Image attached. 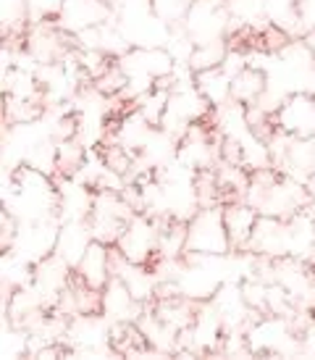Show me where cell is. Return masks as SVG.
I'll list each match as a JSON object with an SVG mask.
<instances>
[{"mask_svg":"<svg viewBox=\"0 0 315 360\" xmlns=\"http://www.w3.org/2000/svg\"><path fill=\"white\" fill-rule=\"evenodd\" d=\"M268 87V71L247 66L245 71H239L231 79V101L242 103V105H255L260 101V95Z\"/></svg>","mask_w":315,"mask_h":360,"instance_id":"obj_14","label":"cell"},{"mask_svg":"<svg viewBox=\"0 0 315 360\" xmlns=\"http://www.w3.org/2000/svg\"><path fill=\"white\" fill-rule=\"evenodd\" d=\"M139 313H142V302L131 297L124 279L113 276L103 287V316L108 321H137Z\"/></svg>","mask_w":315,"mask_h":360,"instance_id":"obj_11","label":"cell"},{"mask_svg":"<svg viewBox=\"0 0 315 360\" xmlns=\"http://www.w3.org/2000/svg\"><path fill=\"white\" fill-rule=\"evenodd\" d=\"M110 248L113 245H105V242L92 240V245L87 248L84 258L79 263L74 274L84 281L92 290H103L110 279H113V263H110Z\"/></svg>","mask_w":315,"mask_h":360,"instance_id":"obj_8","label":"cell"},{"mask_svg":"<svg viewBox=\"0 0 315 360\" xmlns=\"http://www.w3.org/2000/svg\"><path fill=\"white\" fill-rule=\"evenodd\" d=\"M158 240H160V224H158V219H153L148 213H137L127 224V229L121 231L116 248L131 263L150 266L158 258Z\"/></svg>","mask_w":315,"mask_h":360,"instance_id":"obj_2","label":"cell"},{"mask_svg":"<svg viewBox=\"0 0 315 360\" xmlns=\"http://www.w3.org/2000/svg\"><path fill=\"white\" fill-rule=\"evenodd\" d=\"M195 87L210 103V108H221V105H226L231 101V77L221 66L218 69L197 71Z\"/></svg>","mask_w":315,"mask_h":360,"instance_id":"obj_13","label":"cell"},{"mask_svg":"<svg viewBox=\"0 0 315 360\" xmlns=\"http://www.w3.org/2000/svg\"><path fill=\"white\" fill-rule=\"evenodd\" d=\"M168 101H171V90L166 87H153L148 95H142L137 101V110L145 116V119L153 124V127H160V121H163V113L168 108Z\"/></svg>","mask_w":315,"mask_h":360,"instance_id":"obj_19","label":"cell"},{"mask_svg":"<svg viewBox=\"0 0 315 360\" xmlns=\"http://www.w3.org/2000/svg\"><path fill=\"white\" fill-rule=\"evenodd\" d=\"M45 116V103L42 101H21L6 95V127L13 124H32Z\"/></svg>","mask_w":315,"mask_h":360,"instance_id":"obj_16","label":"cell"},{"mask_svg":"<svg viewBox=\"0 0 315 360\" xmlns=\"http://www.w3.org/2000/svg\"><path fill=\"white\" fill-rule=\"evenodd\" d=\"M224 219H226L231 250H247V245L252 240V231H255V224L260 219V210L255 205H250L247 200H236L224 205Z\"/></svg>","mask_w":315,"mask_h":360,"instance_id":"obj_10","label":"cell"},{"mask_svg":"<svg viewBox=\"0 0 315 360\" xmlns=\"http://www.w3.org/2000/svg\"><path fill=\"white\" fill-rule=\"evenodd\" d=\"M231 21L239 27H252V30H263L271 21L266 16V0H224Z\"/></svg>","mask_w":315,"mask_h":360,"instance_id":"obj_15","label":"cell"},{"mask_svg":"<svg viewBox=\"0 0 315 360\" xmlns=\"http://www.w3.org/2000/svg\"><path fill=\"white\" fill-rule=\"evenodd\" d=\"M113 19V6L108 0H63V8L58 13L60 30L77 34L89 27H100Z\"/></svg>","mask_w":315,"mask_h":360,"instance_id":"obj_5","label":"cell"},{"mask_svg":"<svg viewBox=\"0 0 315 360\" xmlns=\"http://www.w3.org/2000/svg\"><path fill=\"white\" fill-rule=\"evenodd\" d=\"M224 321L218 316V310L210 305V300L202 302L192 323V337H195V350L197 355H210V352H221L224 345Z\"/></svg>","mask_w":315,"mask_h":360,"instance_id":"obj_9","label":"cell"},{"mask_svg":"<svg viewBox=\"0 0 315 360\" xmlns=\"http://www.w3.org/2000/svg\"><path fill=\"white\" fill-rule=\"evenodd\" d=\"M302 40L307 42V48H310V51H313V56H315V32H307Z\"/></svg>","mask_w":315,"mask_h":360,"instance_id":"obj_24","label":"cell"},{"mask_svg":"<svg viewBox=\"0 0 315 360\" xmlns=\"http://www.w3.org/2000/svg\"><path fill=\"white\" fill-rule=\"evenodd\" d=\"M118 66L124 69L127 77H153L163 79L174 74L176 60L166 48H131L118 58Z\"/></svg>","mask_w":315,"mask_h":360,"instance_id":"obj_6","label":"cell"},{"mask_svg":"<svg viewBox=\"0 0 315 360\" xmlns=\"http://www.w3.org/2000/svg\"><path fill=\"white\" fill-rule=\"evenodd\" d=\"M274 119L276 127L292 137H315V95L292 92Z\"/></svg>","mask_w":315,"mask_h":360,"instance_id":"obj_4","label":"cell"},{"mask_svg":"<svg viewBox=\"0 0 315 360\" xmlns=\"http://www.w3.org/2000/svg\"><path fill=\"white\" fill-rule=\"evenodd\" d=\"M292 334H297V331L292 329L289 319L266 313V316H257V319L247 326V345H250L252 355L276 358L278 350H281V345H284Z\"/></svg>","mask_w":315,"mask_h":360,"instance_id":"obj_3","label":"cell"},{"mask_svg":"<svg viewBox=\"0 0 315 360\" xmlns=\"http://www.w3.org/2000/svg\"><path fill=\"white\" fill-rule=\"evenodd\" d=\"M92 229H89V221H63L60 224V237H58V252L60 258L69 263L71 269H77L87 248L92 245Z\"/></svg>","mask_w":315,"mask_h":360,"instance_id":"obj_12","label":"cell"},{"mask_svg":"<svg viewBox=\"0 0 315 360\" xmlns=\"http://www.w3.org/2000/svg\"><path fill=\"white\" fill-rule=\"evenodd\" d=\"M187 252L197 255H229L231 240H229L224 205L200 208L187 224Z\"/></svg>","mask_w":315,"mask_h":360,"instance_id":"obj_1","label":"cell"},{"mask_svg":"<svg viewBox=\"0 0 315 360\" xmlns=\"http://www.w3.org/2000/svg\"><path fill=\"white\" fill-rule=\"evenodd\" d=\"M247 250L255 252V255H266V258H284V255H289V224L281 219L260 216Z\"/></svg>","mask_w":315,"mask_h":360,"instance_id":"obj_7","label":"cell"},{"mask_svg":"<svg viewBox=\"0 0 315 360\" xmlns=\"http://www.w3.org/2000/svg\"><path fill=\"white\" fill-rule=\"evenodd\" d=\"M24 166H30V169H34V171H42V174H48V176H56V174H58V145H56V140L48 137V140L37 142L30 150L27 160H24Z\"/></svg>","mask_w":315,"mask_h":360,"instance_id":"obj_17","label":"cell"},{"mask_svg":"<svg viewBox=\"0 0 315 360\" xmlns=\"http://www.w3.org/2000/svg\"><path fill=\"white\" fill-rule=\"evenodd\" d=\"M58 145V174L56 176H71L77 174L79 166L87 158V148L74 137V140H60Z\"/></svg>","mask_w":315,"mask_h":360,"instance_id":"obj_20","label":"cell"},{"mask_svg":"<svg viewBox=\"0 0 315 360\" xmlns=\"http://www.w3.org/2000/svg\"><path fill=\"white\" fill-rule=\"evenodd\" d=\"M89 229H92V237L98 242H105V245H116L121 231L127 229L124 221L113 219V216H100V213H92L89 216Z\"/></svg>","mask_w":315,"mask_h":360,"instance_id":"obj_21","label":"cell"},{"mask_svg":"<svg viewBox=\"0 0 315 360\" xmlns=\"http://www.w3.org/2000/svg\"><path fill=\"white\" fill-rule=\"evenodd\" d=\"M300 340H302V358H315V319L305 326Z\"/></svg>","mask_w":315,"mask_h":360,"instance_id":"obj_23","label":"cell"},{"mask_svg":"<svg viewBox=\"0 0 315 360\" xmlns=\"http://www.w3.org/2000/svg\"><path fill=\"white\" fill-rule=\"evenodd\" d=\"M229 53V40H216V42H205V45H197L192 58H189V66L195 71H207V69H218L224 60H226Z\"/></svg>","mask_w":315,"mask_h":360,"instance_id":"obj_18","label":"cell"},{"mask_svg":"<svg viewBox=\"0 0 315 360\" xmlns=\"http://www.w3.org/2000/svg\"><path fill=\"white\" fill-rule=\"evenodd\" d=\"M192 0H150V8L158 19H163L166 24H181L184 16H187Z\"/></svg>","mask_w":315,"mask_h":360,"instance_id":"obj_22","label":"cell"}]
</instances>
